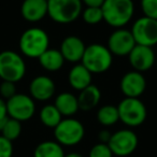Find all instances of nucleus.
Listing matches in <instances>:
<instances>
[{"instance_id":"1","label":"nucleus","mask_w":157,"mask_h":157,"mask_svg":"<svg viewBox=\"0 0 157 157\" xmlns=\"http://www.w3.org/2000/svg\"><path fill=\"white\" fill-rule=\"evenodd\" d=\"M103 21L114 28H124L135 13L132 0H105L101 6Z\"/></svg>"},{"instance_id":"2","label":"nucleus","mask_w":157,"mask_h":157,"mask_svg":"<svg viewBox=\"0 0 157 157\" xmlns=\"http://www.w3.org/2000/svg\"><path fill=\"white\" fill-rule=\"evenodd\" d=\"M18 45L23 55L29 58H39L50 48V38L45 30L31 27L22 33Z\"/></svg>"},{"instance_id":"3","label":"nucleus","mask_w":157,"mask_h":157,"mask_svg":"<svg viewBox=\"0 0 157 157\" xmlns=\"http://www.w3.org/2000/svg\"><path fill=\"white\" fill-rule=\"evenodd\" d=\"M112 63L113 55L111 54L109 48L98 43H93L86 46L81 60L82 65L92 74H99L108 71L111 68Z\"/></svg>"},{"instance_id":"4","label":"nucleus","mask_w":157,"mask_h":157,"mask_svg":"<svg viewBox=\"0 0 157 157\" xmlns=\"http://www.w3.org/2000/svg\"><path fill=\"white\" fill-rule=\"evenodd\" d=\"M81 13V0H48V15L58 24H70Z\"/></svg>"},{"instance_id":"5","label":"nucleus","mask_w":157,"mask_h":157,"mask_svg":"<svg viewBox=\"0 0 157 157\" xmlns=\"http://www.w3.org/2000/svg\"><path fill=\"white\" fill-rule=\"evenodd\" d=\"M26 74V63L23 57L14 51L0 53V78L17 83Z\"/></svg>"},{"instance_id":"6","label":"nucleus","mask_w":157,"mask_h":157,"mask_svg":"<svg viewBox=\"0 0 157 157\" xmlns=\"http://www.w3.org/2000/svg\"><path fill=\"white\" fill-rule=\"evenodd\" d=\"M85 129L80 121L72 117H67L60 121L54 128V136L56 142L60 145H76L83 140Z\"/></svg>"},{"instance_id":"7","label":"nucleus","mask_w":157,"mask_h":157,"mask_svg":"<svg viewBox=\"0 0 157 157\" xmlns=\"http://www.w3.org/2000/svg\"><path fill=\"white\" fill-rule=\"evenodd\" d=\"M120 121L129 127H138L146 120V107L139 98L125 97L117 105Z\"/></svg>"},{"instance_id":"8","label":"nucleus","mask_w":157,"mask_h":157,"mask_svg":"<svg viewBox=\"0 0 157 157\" xmlns=\"http://www.w3.org/2000/svg\"><path fill=\"white\" fill-rule=\"evenodd\" d=\"M130 31L136 44L150 48L157 44V20L142 16L133 23Z\"/></svg>"},{"instance_id":"9","label":"nucleus","mask_w":157,"mask_h":157,"mask_svg":"<svg viewBox=\"0 0 157 157\" xmlns=\"http://www.w3.org/2000/svg\"><path fill=\"white\" fill-rule=\"evenodd\" d=\"M8 116L18 122L30 120L36 112L35 100L29 95L16 94L7 100Z\"/></svg>"},{"instance_id":"10","label":"nucleus","mask_w":157,"mask_h":157,"mask_svg":"<svg viewBox=\"0 0 157 157\" xmlns=\"http://www.w3.org/2000/svg\"><path fill=\"white\" fill-rule=\"evenodd\" d=\"M108 145L113 155L121 157L128 156L137 148L138 137L130 129H122L111 136Z\"/></svg>"},{"instance_id":"11","label":"nucleus","mask_w":157,"mask_h":157,"mask_svg":"<svg viewBox=\"0 0 157 157\" xmlns=\"http://www.w3.org/2000/svg\"><path fill=\"white\" fill-rule=\"evenodd\" d=\"M136 45L135 39L130 30L125 28H116L108 39V46L112 55L128 56Z\"/></svg>"},{"instance_id":"12","label":"nucleus","mask_w":157,"mask_h":157,"mask_svg":"<svg viewBox=\"0 0 157 157\" xmlns=\"http://www.w3.org/2000/svg\"><path fill=\"white\" fill-rule=\"evenodd\" d=\"M129 63L133 70L138 72H145L156 63V55L153 48L136 44L135 48L128 54Z\"/></svg>"},{"instance_id":"13","label":"nucleus","mask_w":157,"mask_h":157,"mask_svg":"<svg viewBox=\"0 0 157 157\" xmlns=\"http://www.w3.org/2000/svg\"><path fill=\"white\" fill-rule=\"evenodd\" d=\"M120 87L125 97L128 98H139L146 88V80L141 72L136 70L129 71L121 78Z\"/></svg>"},{"instance_id":"14","label":"nucleus","mask_w":157,"mask_h":157,"mask_svg":"<svg viewBox=\"0 0 157 157\" xmlns=\"http://www.w3.org/2000/svg\"><path fill=\"white\" fill-rule=\"evenodd\" d=\"M56 86L52 78L46 75H38L30 82L29 94L33 100L46 101L55 94Z\"/></svg>"},{"instance_id":"15","label":"nucleus","mask_w":157,"mask_h":157,"mask_svg":"<svg viewBox=\"0 0 157 157\" xmlns=\"http://www.w3.org/2000/svg\"><path fill=\"white\" fill-rule=\"evenodd\" d=\"M85 48L86 45L84 44L81 38L76 37V36H69L63 40L59 51L65 60L69 61V63H78L82 60Z\"/></svg>"},{"instance_id":"16","label":"nucleus","mask_w":157,"mask_h":157,"mask_svg":"<svg viewBox=\"0 0 157 157\" xmlns=\"http://www.w3.org/2000/svg\"><path fill=\"white\" fill-rule=\"evenodd\" d=\"M21 13L27 22H39L48 15V0H24Z\"/></svg>"},{"instance_id":"17","label":"nucleus","mask_w":157,"mask_h":157,"mask_svg":"<svg viewBox=\"0 0 157 157\" xmlns=\"http://www.w3.org/2000/svg\"><path fill=\"white\" fill-rule=\"evenodd\" d=\"M93 74L82 63H76L71 68L68 74V82L75 90H82L92 84Z\"/></svg>"},{"instance_id":"18","label":"nucleus","mask_w":157,"mask_h":157,"mask_svg":"<svg viewBox=\"0 0 157 157\" xmlns=\"http://www.w3.org/2000/svg\"><path fill=\"white\" fill-rule=\"evenodd\" d=\"M101 99V92L96 85L90 84L84 90H80L78 96V109L82 111H90L98 105Z\"/></svg>"},{"instance_id":"19","label":"nucleus","mask_w":157,"mask_h":157,"mask_svg":"<svg viewBox=\"0 0 157 157\" xmlns=\"http://www.w3.org/2000/svg\"><path fill=\"white\" fill-rule=\"evenodd\" d=\"M54 105L57 108V110H58L61 115L67 116V117L74 115L80 110L78 109V97L68 92L60 93L55 98Z\"/></svg>"},{"instance_id":"20","label":"nucleus","mask_w":157,"mask_h":157,"mask_svg":"<svg viewBox=\"0 0 157 157\" xmlns=\"http://www.w3.org/2000/svg\"><path fill=\"white\" fill-rule=\"evenodd\" d=\"M41 67L50 72L58 71L63 68L65 59L60 51L55 48H48L41 56L38 58Z\"/></svg>"},{"instance_id":"21","label":"nucleus","mask_w":157,"mask_h":157,"mask_svg":"<svg viewBox=\"0 0 157 157\" xmlns=\"http://www.w3.org/2000/svg\"><path fill=\"white\" fill-rule=\"evenodd\" d=\"M33 157H65V153L58 142L44 141L37 145Z\"/></svg>"},{"instance_id":"22","label":"nucleus","mask_w":157,"mask_h":157,"mask_svg":"<svg viewBox=\"0 0 157 157\" xmlns=\"http://www.w3.org/2000/svg\"><path fill=\"white\" fill-rule=\"evenodd\" d=\"M63 120V115L59 113L54 105H46L40 111V121L44 126L55 128Z\"/></svg>"},{"instance_id":"23","label":"nucleus","mask_w":157,"mask_h":157,"mask_svg":"<svg viewBox=\"0 0 157 157\" xmlns=\"http://www.w3.org/2000/svg\"><path fill=\"white\" fill-rule=\"evenodd\" d=\"M97 120L102 126H112L120 121L117 107L107 105L101 107L97 112Z\"/></svg>"},{"instance_id":"24","label":"nucleus","mask_w":157,"mask_h":157,"mask_svg":"<svg viewBox=\"0 0 157 157\" xmlns=\"http://www.w3.org/2000/svg\"><path fill=\"white\" fill-rule=\"evenodd\" d=\"M1 136L10 141H14L21 136L22 132V123L11 117H8L0 126Z\"/></svg>"},{"instance_id":"25","label":"nucleus","mask_w":157,"mask_h":157,"mask_svg":"<svg viewBox=\"0 0 157 157\" xmlns=\"http://www.w3.org/2000/svg\"><path fill=\"white\" fill-rule=\"evenodd\" d=\"M82 18L88 25H96L103 21V14L101 8L86 7L82 10Z\"/></svg>"},{"instance_id":"26","label":"nucleus","mask_w":157,"mask_h":157,"mask_svg":"<svg viewBox=\"0 0 157 157\" xmlns=\"http://www.w3.org/2000/svg\"><path fill=\"white\" fill-rule=\"evenodd\" d=\"M141 9L144 16L157 20V0H141Z\"/></svg>"},{"instance_id":"27","label":"nucleus","mask_w":157,"mask_h":157,"mask_svg":"<svg viewBox=\"0 0 157 157\" xmlns=\"http://www.w3.org/2000/svg\"><path fill=\"white\" fill-rule=\"evenodd\" d=\"M90 157H113V153L105 143H98L92 147Z\"/></svg>"},{"instance_id":"28","label":"nucleus","mask_w":157,"mask_h":157,"mask_svg":"<svg viewBox=\"0 0 157 157\" xmlns=\"http://www.w3.org/2000/svg\"><path fill=\"white\" fill-rule=\"evenodd\" d=\"M15 84L16 83L9 82V81L1 82V84H0V95H1V98L9 100V99L12 98L14 95L17 94Z\"/></svg>"},{"instance_id":"29","label":"nucleus","mask_w":157,"mask_h":157,"mask_svg":"<svg viewBox=\"0 0 157 157\" xmlns=\"http://www.w3.org/2000/svg\"><path fill=\"white\" fill-rule=\"evenodd\" d=\"M12 155H13L12 141L0 136V157H12Z\"/></svg>"},{"instance_id":"30","label":"nucleus","mask_w":157,"mask_h":157,"mask_svg":"<svg viewBox=\"0 0 157 157\" xmlns=\"http://www.w3.org/2000/svg\"><path fill=\"white\" fill-rule=\"evenodd\" d=\"M8 117H9V116H8L7 101H6L5 99L0 98V126H1V124H2Z\"/></svg>"},{"instance_id":"31","label":"nucleus","mask_w":157,"mask_h":157,"mask_svg":"<svg viewBox=\"0 0 157 157\" xmlns=\"http://www.w3.org/2000/svg\"><path fill=\"white\" fill-rule=\"evenodd\" d=\"M82 2L86 5V7H96L101 8L102 3L105 2V0H81Z\"/></svg>"},{"instance_id":"32","label":"nucleus","mask_w":157,"mask_h":157,"mask_svg":"<svg viewBox=\"0 0 157 157\" xmlns=\"http://www.w3.org/2000/svg\"><path fill=\"white\" fill-rule=\"evenodd\" d=\"M111 133H110V131L108 130H102L99 132V139H100V143H105L108 144V142H109L110 138H111Z\"/></svg>"},{"instance_id":"33","label":"nucleus","mask_w":157,"mask_h":157,"mask_svg":"<svg viewBox=\"0 0 157 157\" xmlns=\"http://www.w3.org/2000/svg\"><path fill=\"white\" fill-rule=\"evenodd\" d=\"M65 157H83V156L80 155L78 153H69V154L65 155Z\"/></svg>"},{"instance_id":"34","label":"nucleus","mask_w":157,"mask_h":157,"mask_svg":"<svg viewBox=\"0 0 157 157\" xmlns=\"http://www.w3.org/2000/svg\"><path fill=\"white\" fill-rule=\"evenodd\" d=\"M156 67H157V58H156Z\"/></svg>"}]
</instances>
